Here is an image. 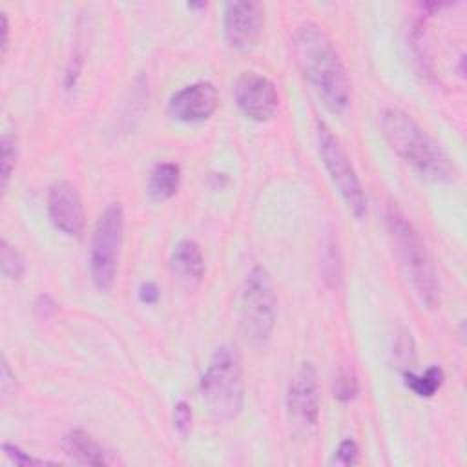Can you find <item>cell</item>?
<instances>
[{"label": "cell", "instance_id": "cell-1", "mask_svg": "<svg viewBox=\"0 0 467 467\" xmlns=\"http://www.w3.org/2000/svg\"><path fill=\"white\" fill-rule=\"evenodd\" d=\"M296 62L323 106L334 113H343L350 104V82L337 49L325 31L303 22L292 35Z\"/></svg>", "mask_w": 467, "mask_h": 467}, {"label": "cell", "instance_id": "cell-2", "mask_svg": "<svg viewBox=\"0 0 467 467\" xmlns=\"http://www.w3.org/2000/svg\"><path fill=\"white\" fill-rule=\"evenodd\" d=\"M379 126L392 151L432 182L456 181L458 170L443 148L403 109L385 108Z\"/></svg>", "mask_w": 467, "mask_h": 467}, {"label": "cell", "instance_id": "cell-3", "mask_svg": "<svg viewBox=\"0 0 467 467\" xmlns=\"http://www.w3.org/2000/svg\"><path fill=\"white\" fill-rule=\"evenodd\" d=\"M385 223L400 265L407 279L410 281L418 299L427 308H436L440 303V283L432 259L418 230L394 202L387 206Z\"/></svg>", "mask_w": 467, "mask_h": 467}, {"label": "cell", "instance_id": "cell-4", "mask_svg": "<svg viewBox=\"0 0 467 467\" xmlns=\"http://www.w3.org/2000/svg\"><path fill=\"white\" fill-rule=\"evenodd\" d=\"M201 398L219 421L235 420L244 403V379L239 354L232 347H219L199 383Z\"/></svg>", "mask_w": 467, "mask_h": 467}, {"label": "cell", "instance_id": "cell-5", "mask_svg": "<svg viewBox=\"0 0 467 467\" xmlns=\"http://www.w3.org/2000/svg\"><path fill=\"white\" fill-rule=\"evenodd\" d=\"M277 301L270 274L265 266L255 265L241 288L237 323L241 336L252 347H263L275 327Z\"/></svg>", "mask_w": 467, "mask_h": 467}, {"label": "cell", "instance_id": "cell-6", "mask_svg": "<svg viewBox=\"0 0 467 467\" xmlns=\"http://www.w3.org/2000/svg\"><path fill=\"white\" fill-rule=\"evenodd\" d=\"M124 239V210L120 202H109L100 213L89 250V274L99 290H109L119 270V257Z\"/></svg>", "mask_w": 467, "mask_h": 467}, {"label": "cell", "instance_id": "cell-7", "mask_svg": "<svg viewBox=\"0 0 467 467\" xmlns=\"http://www.w3.org/2000/svg\"><path fill=\"white\" fill-rule=\"evenodd\" d=\"M316 137L321 162L332 184L336 186L347 210L356 219H361L367 213V195L347 151L323 120L316 122Z\"/></svg>", "mask_w": 467, "mask_h": 467}, {"label": "cell", "instance_id": "cell-8", "mask_svg": "<svg viewBox=\"0 0 467 467\" xmlns=\"http://www.w3.org/2000/svg\"><path fill=\"white\" fill-rule=\"evenodd\" d=\"M234 95L241 113L254 122L270 120L279 106L274 82L257 71H244L235 82Z\"/></svg>", "mask_w": 467, "mask_h": 467}, {"label": "cell", "instance_id": "cell-9", "mask_svg": "<svg viewBox=\"0 0 467 467\" xmlns=\"http://www.w3.org/2000/svg\"><path fill=\"white\" fill-rule=\"evenodd\" d=\"M265 24L263 5L257 2H230L224 7L223 31L230 47L250 51L257 46Z\"/></svg>", "mask_w": 467, "mask_h": 467}, {"label": "cell", "instance_id": "cell-10", "mask_svg": "<svg viewBox=\"0 0 467 467\" xmlns=\"http://www.w3.org/2000/svg\"><path fill=\"white\" fill-rule=\"evenodd\" d=\"M286 410L290 418L303 427H314L317 423L319 381L316 367L310 361L301 363L290 378L286 389Z\"/></svg>", "mask_w": 467, "mask_h": 467}, {"label": "cell", "instance_id": "cell-11", "mask_svg": "<svg viewBox=\"0 0 467 467\" xmlns=\"http://www.w3.org/2000/svg\"><path fill=\"white\" fill-rule=\"evenodd\" d=\"M219 104V93L212 82L199 80L175 91L168 102V113L179 122H202L210 119Z\"/></svg>", "mask_w": 467, "mask_h": 467}, {"label": "cell", "instance_id": "cell-12", "mask_svg": "<svg viewBox=\"0 0 467 467\" xmlns=\"http://www.w3.org/2000/svg\"><path fill=\"white\" fill-rule=\"evenodd\" d=\"M47 215L58 232L69 237L82 235L84 232L82 199L71 182L60 181L49 188Z\"/></svg>", "mask_w": 467, "mask_h": 467}, {"label": "cell", "instance_id": "cell-13", "mask_svg": "<svg viewBox=\"0 0 467 467\" xmlns=\"http://www.w3.org/2000/svg\"><path fill=\"white\" fill-rule=\"evenodd\" d=\"M171 272L188 285H197L204 275V255L193 239H181L170 255Z\"/></svg>", "mask_w": 467, "mask_h": 467}, {"label": "cell", "instance_id": "cell-14", "mask_svg": "<svg viewBox=\"0 0 467 467\" xmlns=\"http://www.w3.org/2000/svg\"><path fill=\"white\" fill-rule=\"evenodd\" d=\"M66 454L77 463L84 465H108L109 458L106 449L86 431L73 429L62 440Z\"/></svg>", "mask_w": 467, "mask_h": 467}, {"label": "cell", "instance_id": "cell-15", "mask_svg": "<svg viewBox=\"0 0 467 467\" xmlns=\"http://www.w3.org/2000/svg\"><path fill=\"white\" fill-rule=\"evenodd\" d=\"M179 184L181 168L175 162H159L150 171L146 190L153 201H166L177 193Z\"/></svg>", "mask_w": 467, "mask_h": 467}, {"label": "cell", "instance_id": "cell-16", "mask_svg": "<svg viewBox=\"0 0 467 467\" xmlns=\"http://www.w3.org/2000/svg\"><path fill=\"white\" fill-rule=\"evenodd\" d=\"M443 370L440 367H429L423 374L403 370V381L409 390L420 398H432L443 385Z\"/></svg>", "mask_w": 467, "mask_h": 467}, {"label": "cell", "instance_id": "cell-17", "mask_svg": "<svg viewBox=\"0 0 467 467\" xmlns=\"http://www.w3.org/2000/svg\"><path fill=\"white\" fill-rule=\"evenodd\" d=\"M2 162H0V188L5 192L18 159V139L11 131H4L0 139Z\"/></svg>", "mask_w": 467, "mask_h": 467}, {"label": "cell", "instance_id": "cell-18", "mask_svg": "<svg viewBox=\"0 0 467 467\" xmlns=\"http://www.w3.org/2000/svg\"><path fill=\"white\" fill-rule=\"evenodd\" d=\"M0 265H2V275L9 281H18L24 275L26 265L20 252L7 243V239H2L0 243Z\"/></svg>", "mask_w": 467, "mask_h": 467}, {"label": "cell", "instance_id": "cell-19", "mask_svg": "<svg viewBox=\"0 0 467 467\" xmlns=\"http://www.w3.org/2000/svg\"><path fill=\"white\" fill-rule=\"evenodd\" d=\"M332 392H334V398L341 403L352 401L359 392V379L356 372L352 368H341L334 378Z\"/></svg>", "mask_w": 467, "mask_h": 467}, {"label": "cell", "instance_id": "cell-20", "mask_svg": "<svg viewBox=\"0 0 467 467\" xmlns=\"http://www.w3.org/2000/svg\"><path fill=\"white\" fill-rule=\"evenodd\" d=\"M359 462V449H358V443L354 440H343L337 449L334 451V456L330 460L332 465H343V467H348V465H356Z\"/></svg>", "mask_w": 467, "mask_h": 467}, {"label": "cell", "instance_id": "cell-21", "mask_svg": "<svg viewBox=\"0 0 467 467\" xmlns=\"http://www.w3.org/2000/svg\"><path fill=\"white\" fill-rule=\"evenodd\" d=\"M2 451L5 452V456L16 463V465H46V463H53L49 460H44V458H35L31 454H27L26 451H22L18 445L15 443H2Z\"/></svg>", "mask_w": 467, "mask_h": 467}, {"label": "cell", "instance_id": "cell-22", "mask_svg": "<svg viewBox=\"0 0 467 467\" xmlns=\"http://www.w3.org/2000/svg\"><path fill=\"white\" fill-rule=\"evenodd\" d=\"M173 427L181 436H186L192 429V407L186 401H179L173 407Z\"/></svg>", "mask_w": 467, "mask_h": 467}, {"label": "cell", "instance_id": "cell-23", "mask_svg": "<svg viewBox=\"0 0 467 467\" xmlns=\"http://www.w3.org/2000/svg\"><path fill=\"white\" fill-rule=\"evenodd\" d=\"M35 312L38 317H49L57 312V303L53 301L51 296L47 294H40L36 299H35Z\"/></svg>", "mask_w": 467, "mask_h": 467}, {"label": "cell", "instance_id": "cell-24", "mask_svg": "<svg viewBox=\"0 0 467 467\" xmlns=\"http://www.w3.org/2000/svg\"><path fill=\"white\" fill-rule=\"evenodd\" d=\"M161 297V292H159V286L151 281H146V283H140L139 286V299L144 303V305H155Z\"/></svg>", "mask_w": 467, "mask_h": 467}, {"label": "cell", "instance_id": "cell-25", "mask_svg": "<svg viewBox=\"0 0 467 467\" xmlns=\"http://www.w3.org/2000/svg\"><path fill=\"white\" fill-rule=\"evenodd\" d=\"M328 248H330V250H328V254H327L325 257H328V259H332V261H334V259H336V255H337V250H336L337 246H336L334 243H330V244H328ZM327 265L330 266L328 277H332V279L336 277V279H337V277L341 275V274H339V265H337V263H336V265H334V263H327Z\"/></svg>", "mask_w": 467, "mask_h": 467}, {"label": "cell", "instance_id": "cell-26", "mask_svg": "<svg viewBox=\"0 0 467 467\" xmlns=\"http://www.w3.org/2000/svg\"><path fill=\"white\" fill-rule=\"evenodd\" d=\"M2 55L7 53L9 49V20H7V15L2 11Z\"/></svg>", "mask_w": 467, "mask_h": 467}, {"label": "cell", "instance_id": "cell-27", "mask_svg": "<svg viewBox=\"0 0 467 467\" xmlns=\"http://www.w3.org/2000/svg\"><path fill=\"white\" fill-rule=\"evenodd\" d=\"M188 7H192V9H204L206 4L204 2H201V4H188Z\"/></svg>", "mask_w": 467, "mask_h": 467}]
</instances>
